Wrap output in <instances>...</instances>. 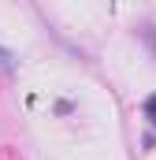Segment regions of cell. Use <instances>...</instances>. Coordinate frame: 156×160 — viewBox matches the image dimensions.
Here are the masks:
<instances>
[{
  "label": "cell",
  "instance_id": "cell-1",
  "mask_svg": "<svg viewBox=\"0 0 156 160\" xmlns=\"http://www.w3.org/2000/svg\"><path fill=\"white\" fill-rule=\"evenodd\" d=\"M145 119H149V123L156 127V93L149 97V101H145Z\"/></svg>",
  "mask_w": 156,
  "mask_h": 160
}]
</instances>
